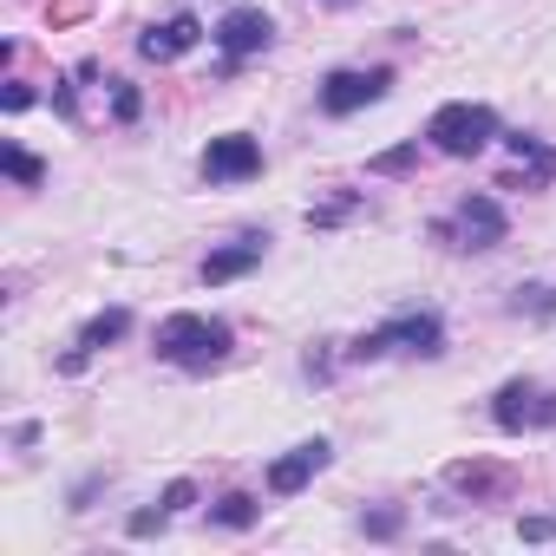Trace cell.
<instances>
[{
    "instance_id": "5b68a950",
    "label": "cell",
    "mask_w": 556,
    "mask_h": 556,
    "mask_svg": "<svg viewBox=\"0 0 556 556\" xmlns=\"http://www.w3.org/2000/svg\"><path fill=\"white\" fill-rule=\"evenodd\" d=\"M203 177H210V184H249V177H262V144L242 138V131L210 138V151H203Z\"/></svg>"
},
{
    "instance_id": "9a60e30c",
    "label": "cell",
    "mask_w": 556,
    "mask_h": 556,
    "mask_svg": "<svg viewBox=\"0 0 556 556\" xmlns=\"http://www.w3.org/2000/svg\"><path fill=\"white\" fill-rule=\"evenodd\" d=\"M0 170H8L14 184H40L47 170H40V157H27L21 144H0Z\"/></svg>"
},
{
    "instance_id": "44dd1931",
    "label": "cell",
    "mask_w": 556,
    "mask_h": 556,
    "mask_svg": "<svg viewBox=\"0 0 556 556\" xmlns=\"http://www.w3.org/2000/svg\"><path fill=\"white\" fill-rule=\"evenodd\" d=\"M400 523H406L400 510H374V517H367V536H400Z\"/></svg>"
},
{
    "instance_id": "6da1fadb",
    "label": "cell",
    "mask_w": 556,
    "mask_h": 556,
    "mask_svg": "<svg viewBox=\"0 0 556 556\" xmlns=\"http://www.w3.org/2000/svg\"><path fill=\"white\" fill-rule=\"evenodd\" d=\"M157 354L190 367V374H210L223 354H229V321H203V315H170L157 321Z\"/></svg>"
},
{
    "instance_id": "cb8c5ba5",
    "label": "cell",
    "mask_w": 556,
    "mask_h": 556,
    "mask_svg": "<svg viewBox=\"0 0 556 556\" xmlns=\"http://www.w3.org/2000/svg\"><path fill=\"white\" fill-rule=\"evenodd\" d=\"M0 105H8V112H27V105H34V86H8V92H0Z\"/></svg>"
},
{
    "instance_id": "ffe728a7",
    "label": "cell",
    "mask_w": 556,
    "mask_h": 556,
    "mask_svg": "<svg viewBox=\"0 0 556 556\" xmlns=\"http://www.w3.org/2000/svg\"><path fill=\"white\" fill-rule=\"evenodd\" d=\"M190 504H197V484H190V478H177V484L164 491V510H190Z\"/></svg>"
},
{
    "instance_id": "7c38bea8",
    "label": "cell",
    "mask_w": 556,
    "mask_h": 556,
    "mask_svg": "<svg viewBox=\"0 0 556 556\" xmlns=\"http://www.w3.org/2000/svg\"><path fill=\"white\" fill-rule=\"evenodd\" d=\"M255 262H262V236H242V242H229V249H216L203 262V282H236V275H249Z\"/></svg>"
},
{
    "instance_id": "3957f363",
    "label": "cell",
    "mask_w": 556,
    "mask_h": 556,
    "mask_svg": "<svg viewBox=\"0 0 556 556\" xmlns=\"http://www.w3.org/2000/svg\"><path fill=\"white\" fill-rule=\"evenodd\" d=\"M393 348H406V354H439V348H445L439 315H400V321L361 334V341H354V361H380V354H393Z\"/></svg>"
},
{
    "instance_id": "ba28073f",
    "label": "cell",
    "mask_w": 556,
    "mask_h": 556,
    "mask_svg": "<svg viewBox=\"0 0 556 556\" xmlns=\"http://www.w3.org/2000/svg\"><path fill=\"white\" fill-rule=\"evenodd\" d=\"M268 34H275V21H268L262 8H236V14H223L216 47H223L229 60H249V53H262V47H268Z\"/></svg>"
},
{
    "instance_id": "4fadbf2b",
    "label": "cell",
    "mask_w": 556,
    "mask_h": 556,
    "mask_svg": "<svg viewBox=\"0 0 556 556\" xmlns=\"http://www.w3.org/2000/svg\"><path fill=\"white\" fill-rule=\"evenodd\" d=\"M125 328H131V315H125V308H105V315H92V321L79 328V348H86V354H99V348H112Z\"/></svg>"
},
{
    "instance_id": "d4e9b609",
    "label": "cell",
    "mask_w": 556,
    "mask_h": 556,
    "mask_svg": "<svg viewBox=\"0 0 556 556\" xmlns=\"http://www.w3.org/2000/svg\"><path fill=\"white\" fill-rule=\"evenodd\" d=\"M517 530H523V536H530V543H543V536H556V523H549V517H523V523H517Z\"/></svg>"
},
{
    "instance_id": "603a6c76",
    "label": "cell",
    "mask_w": 556,
    "mask_h": 556,
    "mask_svg": "<svg viewBox=\"0 0 556 556\" xmlns=\"http://www.w3.org/2000/svg\"><path fill=\"white\" fill-rule=\"evenodd\" d=\"M86 14V0H53V27H73Z\"/></svg>"
},
{
    "instance_id": "30bf717a",
    "label": "cell",
    "mask_w": 556,
    "mask_h": 556,
    "mask_svg": "<svg viewBox=\"0 0 556 556\" xmlns=\"http://www.w3.org/2000/svg\"><path fill=\"white\" fill-rule=\"evenodd\" d=\"M197 40H203V21H197V14H177V21H164V27H151V34L138 40V53L164 66V60H177V53H190Z\"/></svg>"
},
{
    "instance_id": "2e32d148",
    "label": "cell",
    "mask_w": 556,
    "mask_h": 556,
    "mask_svg": "<svg viewBox=\"0 0 556 556\" xmlns=\"http://www.w3.org/2000/svg\"><path fill=\"white\" fill-rule=\"evenodd\" d=\"M413 157H419V144H400V151H380L374 170H380V177H400V170H413Z\"/></svg>"
},
{
    "instance_id": "9c48e42d",
    "label": "cell",
    "mask_w": 556,
    "mask_h": 556,
    "mask_svg": "<svg viewBox=\"0 0 556 556\" xmlns=\"http://www.w3.org/2000/svg\"><path fill=\"white\" fill-rule=\"evenodd\" d=\"M321 465H328V439H308V445H295L289 458H275V465H268V491H275V497H295Z\"/></svg>"
},
{
    "instance_id": "d6986e66",
    "label": "cell",
    "mask_w": 556,
    "mask_h": 556,
    "mask_svg": "<svg viewBox=\"0 0 556 556\" xmlns=\"http://www.w3.org/2000/svg\"><path fill=\"white\" fill-rule=\"evenodd\" d=\"M138 105H144V99H138V86H118V92H112V112H118V125H131V118H138Z\"/></svg>"
},
{
    "instance_id": "e0dca14e",
    "label": "cell",
    "mask_w": 556,
    "mask_h": 556,
    "mask_svg": "<svg viewBox=\"0 0 556 556\" xmlns=\"http://www.w3.org/2000/svg\"><path fill=\"white\" fill-rule=\"evenodd\" d=\"M348 210H354V190H341L334 203H321V210H308V223H315V229H334V223H341Z\"/></svg>"
},
{
    "instance_id": "52a82bcc",
    "label": "cell",
    "mask_w": 556,
    "mask_h": 556,
    "mask_svg": "<svg viewBox=\"0 0 556 556\" xmlns=\"http://www.w3.org/2000/svg\"><path fill=\"white\" fill-rule=\"evenodd\" d=\"M387 86H393V73H387V66H367V73H334V79L321 86V112L348 118V112H361V105L387 99Z\"/></svg>"
},
{
    "instance_id": "8992f818",
    "label": "cell",
    "mask_w": 556,
    "mask_h": 556,
    "mask_svg": "<svg viewBox=\"0 0 556 556\" xmlns=\"http://www.w3.org/2000/svg\"><path fill=\"white\" fill-rule=\"evenodd\" d=\"M439 236H452L458 249H497L504 242V210L497 197H465L452 223H439Z\"/></svg>"
},
{
    "instance_id": "277c9868",
    "label": "cell",
    "mask_w": 556,
    "mask_h": 556,
    "mask_svg": "<svg viewBox=\"0 0 556 556\" xmlns=\"http://www.w3.org/2000/svg\"><path fill=\"white\" fill-rule=\"evenodd\" d=\"M491 419H497L504 432H549V426H556V393H543V387H530V380H510V387H497Z\"/></svg>"
},
{
    "instance_id": "7402d4cb",
    "label": "cell",
    "mask_w": 556,
    "mask_h": 556,
    "mask_svg": "<svg viewBox=\"0 0 556 556\" xmlns=\"http://www.w3.org/2000/svg\"><path fill=\"white\" fill-rule=\"evenodd\" d=\"M164 517H170L164 504H157V510H138V517H131V536H151V530H164Z\"/></svg>"
},
{
    "instance_id": "5bb4252c",
    "label": "cell",
    "mask_w": 556,
    "mask_h": 556,
    "mask_svg": "<svg viewBox=\"0 0 556 556\" xmlns=\"http://www.w3.org/2000/svg\"><path fill=\"white\" fill-rule=\"evenodd\" d=\"M210 517H216V523H223V530H249V523H255V517H262V504H255V497H249V491H229V497H223V504H216V510H210Z\"/></svg>"
},
{
    "instance_id": "7a4b0ae2",
    "label": "cell",
    "mask_w": 556,
    "mask_h": 556,
    "mask_svg": "<svg viewBox=\"0 0 556 556\" xmlns=\"http://www.w3.org/2000/svg\"><path fill=\"white\" fill-rule=\"evenodd\" d=\"M426 138L445 151V157H478L491 138H497V112L491 105H439Z\"/></svg>"
},
{
    "instance_id": "ac0fdd59",
    "label": "cell",
    "mask_w": 556,
    "mask_h": 556,
    "mask_svg": "<svg viewBox=\"0 0 556 556\" xmlns=\"http://www.w3.org/2000/svg\"><path fill=\"white\" fill-rule=\"evenodd\" d=\"M556 315V289H517V315Z\"/></svg>"
},
{
    "instance_id": "8fae6325",
    "label": "cell",
    "mask_w": 556,
    "mask_h": 556,
    "mask_svg": "<svg viewBox=\"0 0 556 556\" xmlns=\"http://www.w3.org/2000/svg\"><path fill=\"white\" fill-rule=\"evenodd\" d=\"M445 484L465 491V497H504L510 491V471L491 465V458H458V465H445Z\"/></svg>"
}]
</instances>
